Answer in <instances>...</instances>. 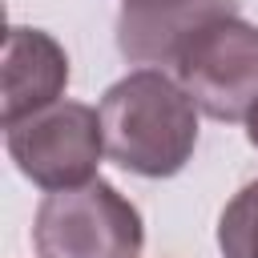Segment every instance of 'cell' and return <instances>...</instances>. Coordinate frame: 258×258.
<instances>
[{
	"instance_id": "cell-4",
	"label": "cell",
	"mask_w": 258,
	"mask_h": 258,
	"mask_svg": "<svg viewBox=\"0 0 258 258\" xmlns=\"http://www.w3.org/2000/svg\"><path fill=\"white\" fill-rule=\"evenodd\" d=\"M4 145L16 169L40 189H73L97 177L105 153L101 113L85 101H56L12 125H4Z\"/></svg>"
},
{
	"instance_id": "cell-2",
	"label": "cell",
	"mask_w": 258,
	"mask_h": 258,
	"mask_svg": "<svg viewBox=\"0 0 258 258\" xmlns=\"http://www.w3.org/2000/svg\"><path fill=\"white\" fill-rule=\"evenodd\" d=\"M36 258H141L145 226L137 206L105 177L52 189L32 222Z\"/></svg>"
},
{
	"instance_id": "cell-1",
	"label": "cell",
	"mask_w": 258,
	"mask_h": 258,
	"mask_svg": "<svg viewBox=\"0 0 258 258\" xmlns=\"http://www.w3.org/2000/svg\"><path fill=\"white\" fill-rule=\"evenodd\" d=\"M105 153L137 177H173L198 145V105L157 64L125 73L101 97Z\"/></svg>"
},
{
	"instance_id": "cell-8",
	"label": "cell",
	"mask_w": 258,
	"mask_h": 258,
	"mask_svg": "<svg viewBox=\"0 0 258 258\" xmlns=\"http://www.w3.org/2000/svg\"><path fill=\"white\" fill-rule=\"evenodd\" d=\"M246 137H250V145L258 149V105L250 109V117H246Z\"/></svg>"
},
{
	"instance_id": "cell-3",
	"label": "cell",
	"mask_w": 258,
	"mask_h": 258,
	"mask_svg": "<svg viewBox=\"0 0 258 258\" xmlns=\"http://www.w3.org/2000/svg\"><path fill=\"white\" fill-rule=\"evenodd\" d=\"M181 89L214 121H246L258 105V24L218 16L173 56Z\"/></svg>"
},
{
	"instance_id": "cell-5",
	"label": "cell",
	"mask_w": 258,
	"mask_h": 258,
	"mask_svg": "<svg viewBox=\"0 0 258 258\" xmlns=\"http://www.w3.org/2000/svg\"><path fill=\"white\" fill-rule=\"evenodd\" d=\"M218 16H238V0H121L117 48L133 64H173L181 44Z\"/></svg>"
},
{
	"instance_id": "cell-7",
	"label": "cell",
	"mask_w": 258,
	"mask_h": 258,
	"mask_svg": "<svg viewBox=\"0 0 258 258\" xmlns=\"http://www.w3.org/2000/svg\"><path fill=\"white\" fill-rule=\"evenodd\" d=\"M222 258H258V177L246 181L218 218Z\"/></svg>"
},
{
	"instance_id": "cell-6",
	"label": "cell",
	"mask_w": 258,
	"mask_h": 258,
	"mask_svg": "<svg viewBox=\"0 0 258 258\" xmlns=\"http://www.w3.org/2000/svg\"><path fill=\"white\" fill-rule=\"evenodd\" d=\"M69 52L44 28L12 24L4 36V109L0 121L12 125L36 109H48L64 97Z\"/></svg>"
}]
</instances>
